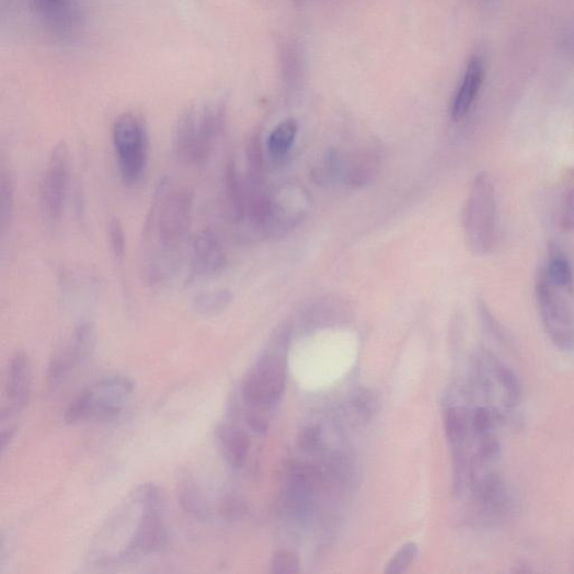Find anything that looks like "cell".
I'll return each mask as SVG.
<instances>
[{
  "mask_svg": "<svg viewBox=\"0 0 574 574\" xmlns=\"http://www.w3.org/2000/svg\"><path fill=\"white\" fill-rule=\"evenodd\" d=\"M164 496L156 484L134 490L93 537L88 558L97 565L140 560L157 552L167 538Z\"/></svg>",
  "mask_w": 574,
  "mask_h": 574,
  "instance_id": "6da1fadb",
  "label": "cell"
},
{
  "mask_svg": "<svg viewBox=\"0 0 574 574\" xmlns=\"http://www.w3.org/2000/svg\"><path fill=\"white\" fill-rule=\"evenodd\" d=\"M195 196L187 186L160 182L144 227L142 268L149 283L161 284L176 268L177 254L193 222Z\"/></svg>",
  "mask_w": 574,
  "mask_h": 574,
  "instance_id": "7a4b0ae2",
  "label": "cell"
},
{
  "mask_svg": "<svg viewBox=\"0 0 574 574\" xmlns=\"http://www.w3.org/2000/svg\"><path fill=\"white\" fill-rule=\"evenodd\" d=\"M226 108L220 103L206 104L184 113L177 122L173 148L185 165H204L210 159L225 131Z\"/></svg>",
  "mask_w": 574,
  "mask_h": 574,
  "instance_id": "3957f363",
  "label": "cell"
},
{
  "mask_svg": "<svg viewBox=\"0 0 574 574\" xmlns=\"http://www.w3.org/2000/svg\"><path fill=\"white\" fill-rule=\"evenodd\" d=\"M462 227L467 246L475 256L489 255L497 237V200L489 172L478 173L463 208Z\"/></svg>",
  "mask_w": 574,
  "mask_h": 574,
  "instance_id": "277c9868",
  "label": "cell"
},
{
  "mask_svg": "<svg viewBox=\"0 0 574 574\" xmlns=\"http://www.w3.org/2000/svg\"><path fill=\"white\" fill-rule=\"evenodd\" d=\"M133 393L134 384L128 377H104L74 399L66 412V422L77 424L85 421H114L122 415Z\"/></svg>",
  "mask_w": 574,
  "mask_h": 574,
  "instance_id": "5b68a950",
  "label": "cell"
},
{
  "mask_svg": "<svg viewBox=\"0 0 574 574\" xmlns=\"http://www.w3.org/2000/svg\"><path fill=\"white\" fill-rule=\"evenodd\" d=\"M113 147L122 181L137 184L146 175L150 139L146 124L135 114L120 115L113 126Z\"/></svg>",
  "mask_w": 574,
  "mask_h": 574,
  "instance_id": "8992f818",
  "label": "cell"
},
{
  "mask_svg": "<svg viewBox=\"0 0 574 574\" xmlns=\"http://www.w3.org/2000/svg\"><path fill=\"white\" fill-rule=\"evenodd\" d=\"M569 298L550 283L541 268L536 283L539 313L551 343L563 353L574 352V312Z\"/></svg>",
  "mask_w": 574,
  "mask_h": 574,
  "instance_id": "52a82bcc",
  "label": "cell"
},
{
  "mask_svg": "<svg viewBox=\"0 0 574 574\" xmlns=\"http://www.w3.org/2000/svg\"><path fill=\"white\" fill-rule=\"evenodd\" d=\"M286 381L283 359L277 354H266L259 359L244 381L243 395L248 414L264 415L282 398Z\"/></svg>",
  "mask_w": 574,
  "mask_h": 574,
  "instance_id": "ba28073f",
  "label": "cell"
},
{
  "mask_svg": "<svg viewBox=\"0 0 574 574\" xmlns=\"http://www.w3.org/2000/svg\"><path fill=\"white\" fill-rule=\"evenodd\" d=\"M71 176V157L66 141L53 149L41 184L39 206L46 218L59 220L65 210Z\"/></svg>",
  "mask_w": 574,
  "mask_h": 574,
  "instance_id": "9c48e42d",
  "label": "cell"
},
{
  "mask_svg": "<svg viewBox=\"0 0 574 574\" xmlns=\"http://www.w3.org/2000/svg\"><path fill=\"white\" fill-rule=\"evenodd\" d=\"M32 384V371L30 359L23 352H18L11 358L7 387L5 399L7 402L0 414V441H2L3 451L13 439L16 429V420L21 412L26 407Z\"/></svg>",
  "mask_w": 574,
  "mask_h": 574,
  "instance_id": "30bf717a",
  "label": "cell"
},
{
  "mask_svg": "<svg viewBox=\"0 0 574 574\" xmlns=\"http://www.w3.org/2000/svg\"><path fill=\"white\" fill-rule=\"evenodd\" d=\"M94 331L90 323L83 322L74 328L70 337L56 351L47 370V382L57 388L65 382L77 366L90 354Z\"/></svg>",
  "mask_w": 574,
  "mask_h": 574,
  "instance_id": "8fae6325",
  "label": "cell"
},
{
  "mask_svg": "<svg viewBox=\"0 0 574 574\" xmlns=\"http://www.w3.org/2000/svg\"><path fill=\"white\" fill-rule=\"evenodd\" d=\"M227 264V255L218 233L211 228L200 230L191 251V279L215 278L221 275Z\"/></svg>",
  "mask_w": 574,
  "mask_h": 574,
  "instance_id": "7c38bea8",
  "label": "cell"
},
{
  "mask_svg": "<svg viewBox=\"0 0 574 574\" xmlns=\"http://www.w3.org/2000/svg\"><path fill=\"white\" fill-rule=\"evenodd\" d=\"M41 20L56 33L73 32L81 19L76 0H33Z\"/></svg>",
  "mask_w": 574,
  "mask_h": 574,
  "instance_id": "4fadbf2b",
  "label": "cell"
},
{
  "mask_svg": "<svg viewBox=\"0 0 574 574\" xmlns=\"http://www.w3.org/2000/svg\"><path fill=\"white\" fill-rule=\"evenodd\" d=\"M176 496L182 509L197 519L211 516V506L193 472L180 468L176 473Z\"/></svg>",
  "mask_w": 574,
  "mask_h": 574,
  "instance_id": "5bb4252c",
  "label": "cell"
},
{
  "mask_svg": "<svg viewBox=\"0 0 574 574\" xmlns=\"http://www.w3.org/2000/svg\"><path fill=\"white\" fill-rule=\"evenodd\" d=\"M485 78L484 64L480 58H472L464 71L461 83L456 92L451 117L455 122L463 119L470 112Z\"/></svg>",
  "mask_w": 574,
  "mask_h": 574,
  "instance_id": "9a60e30c",
  "label": "cell"
},
{
  "mask_svg": "<svg viewBox=\"0 0 574 574\" xmlns=\"http://www.w3.org/2000/svg\"><path fill=\"white\" fill-rule=\"evenodd\" d=\"M218 438L228 463L236 469L243 468L251 449V440L245 431L231 425H222L218 429Z\"/></svg>",
  "mask_w": 574,
  "mask_h": 574,
  "instance_id": "2e32d148",
  "label": "cell"
},
{
  "mask_svg": "<svg viewBox=\"0 0 574 574\" xmlns=\"http://www.w3.org/2000/svg\"><path fill=\"white\" fill-rule=\"evenodd\" d=\"M226 198L232 217L244 221L248 216L249 185L242 180L233 162L229 163L225 174Z\"/></svg>",
  "mask_w": 574,
  "mask_h": 574,
  "instance_id": "e0dca14e",
  "label": "cell"
},
{
  "mask_svg": "<svg viewBox=\"0 0 574 574\" xmlns=\"http://www.w3.org/2000/svg\"><path fill=\"white\" fill-rule=\"evenodd\" d=\"M550 283L558 290L572 297L574 292V274L570 261L563 251L556 245L551 244L546 267H543Z\"/></svg>",
  "mask_w": 574,
  "mask_h": 574,
  "instance_id": "ac0fdd59",
  "label": "cell"
},
{
  "mask_svg": "<svg viewBox=\"0 0 574 574\" xmlns=\"http://www.w3.org/2000/svg\"><path fill=\"white\" fill-rule=\"evenodd\" d=\"M298 129L295 119H286L278 124L268 137L267 148L271 154L279 158L289 152L296 141Z\"/></svg>",
  "mask_w": 574,
  "mask_h": 574,
  "instance_id": "d6986e66",
  "label": "cell"
},
{
  "mask_svg": "<svg viewBox=\"0 0 574 574\" xmlns=\"http://www.w3.org/2000/svg\"><path fill=\"white\" fill-rule=\"evenodd\" d=\"M232 295L227 289H220L198 295L194 299L195 311L204 318L221 314L231 303Z\"/></svg>",
  "mask_w": 574,
  "mask_h": 574,
  "instance_id": "ffe728a7",
  "label": "cell"
},
{
  "mask_svg": "<svg viewBox=\"0 0 574 574\" xmlns=\"http://www.w3.org/2000/svg\"><path fill=\"white\" fill-rule=\"evenodd\" d=\"M15 207V182L12 173L2 169L0 172V228L5 232L13 219Z\"/></svg>",
  "mask_w": 574,
  "mask_h": 574,
  "instance_id": "44dd1931",
  "label": "cell"
},
{
  "mask_svg": "<svg viewBox=\"0 0 574 574\" xmlns=\"http://www.w3.org/2000/svg\"><path fill=\"white\" fill-rule=\"evenodd\" d=\"M353 406L363 421H370L378 413L380 402L378 395L369 389H360L353 397Z\"/></svg>",
  "mask_w": 574,
  "mask_h": 574,
  "instance_id": "7402d4cb",
  "label": "cell"
},
{
  "mask_svg": "<svg viewBox=\"0 0 574 574\" xmlns=\"http://www.w3.org/2000/svg\"><path fill=\"white\" fill-rule=\"evenodd\" d=\"M108 244L113 259L122 264L126 254V236L122 221L113 217L107 227Z\"/></svg>",
  "mask_w": 574,
  "mask_h": 574,
  "instance_id": "603a6c76",
  "label": "cell"
},
{
  "mask_svg": "<svg viewBox=\"0 0 574 574\" xmlns=\"http://www.w3.org/2000/svg\"><path fill=\"white\" fill-rule=\"evenodd\" d=\"M272 572L276 574H295L300 572V559L291 551L279 550L272 559Z\"/></svg>",
  "mask_w": 574,
  "mask_h": 574,
  "instance_id": "cb8c5ba5",
  "label": "cell"
},
{
  "mask_svg": "<svg viewBox=\"0 0 574 574\" xmlns=\"http://www.w3.org/2000/svg\"><path fill=\"white\" fill-rule=\"evenodd\" d=\"M417 554V546L415 543L405 544L389 562L386 573L387 574H402L413 563Z\"/></svg>",
  "mask_w": 574,
  "mask_h": 574,
  "instance_id": "d4e9b609",
  "label": "cell"
},
{
  "mask_svg": "<svg viewBox=\"0 0 574 574\" xmlns=\"http://www.w3.org/2000/svg\"><path fill=\"white\" fill-rule=\"evenodd\" d=\"M560 226L564 232H574V187L569 188L564 194Z\"/></svg>",
  "mask_w": 574,
  "mask_h": 574,
  "instance_id": "484cf974",
  "label": "cell"
},
{
  "mask_svg": "<svg viewBox=\"0 0 574 574\" xmlns=\"http://www.w3.org/2000/svg\"><path fill=\"white\" fill-rule=\"evenodd\" d=\"M321 439L320 428L318 426H308L302 431L299 438V446L303 450H313L318 447Z\"/></svg>",
  "mask_w": 574,
  "mask_h": 574,
  "instance_id": "4316f807",
  "label": "cell"
}]
</instances>
